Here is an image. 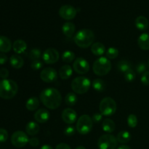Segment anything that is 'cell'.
<instances>
[{
	"label": "cell",
	"instance_id": "b9f144b4",
	"mask_svg": "<svg viewBox=\"0 0 149 149\" xmlns=\"http://www.w3.org/2000/svg\"><path fill=\"white\" fill-rule=\"evenodd\" d=\"M9 77V71L5 68H2L0 69V77L2 79H7Z\"/></svg>",
	"mask_w": 149,
	"mask_h": 149
},
{
	"label": "cell",
	"instance_id": "ac0fdd59",
	"mask_svg": "<svg viewBox=\"0 0 149 149\" xmlns=\"http://www.w3.org/2000/svg\"><path fill=\"white\" fill-rule=\"evenodd\" d=\"M13 49L15 53L21 54L27 49V44L23 39H17L13 43Z\"/></svg>",
	"mask_w": 149,
	"mask_h": 149
},
{
	"label": "cell",
	"instance_id": "5bb4252c",
	"mask_svg": "<svg viewBox=\"0 0 149 149\" xmlns=\"http://www.w3.org/2000/svg\"><path fill=\"white\" fill-rule=\"evenodd\" d=\"M77 113L74 109H65V110H63L62 113V119L63 120V122H65L66 124L68 125H71V124H74V122L77 121Z\"/></svg>",
	"mask_w": 149,
	"mask_h": 149
},
{
	"label": "cell",
	"instance_id": "9c48e42d",
	"mask_svg": "<svg viewBox=\"0 0 149 149\" xmlns=\"http://www.w3.org/2000/svg\"><path fill=\"white\" fill-rule=\"evenodd\" d=\"M29 141V138L27 134L23 131H16L12 135L11 143L16 148H23Z\"/></svg>",
	"mask_w": 149,
	"mask_h": 149
},
{
	"label": "cell",
	"instance_id": "836d02e7",
	"mask_svg": "<svg viewBox=\"0 0 149 149\" xmlns=\"http://www.w3.org/2000/svg\"><path fill=\"white\" fill-rule=\"evenodd\" d=\"M119 55V50L116 48L110 47L106 51V58L109 59H115Z\"/></svg>",
	"mask_w": 149,
	"mask_h": 149
},
{
	"label": "cell",
	"instance_id": "60d3db41",
	"mask_svg": "<svg viewBox=\"0 0 149 149\" xmlns=\"http://www.w3.org/2000/svg\"><path fill=\"white\" fill-rule=\"evenodd\" d=\"M92 119L95 123H98V122H101L102 119H103V115L100 113H95L92 117Z\"/></svg>",
	"mask_w": 149,
	"mask_h": 149
},
{
	"label": "cell",
	"instance_id": "603a6c76",
	"mask_svg": "<svg viewBox=\"0 0 149 149\" xmlns=\"http://www.w3.org/2000/svg\"><path fill=\"white\" fill-rule=\"evenodd\" d=\"M40 128H39V125L35 122H30L26 125V131L27 135L33 136L39 133Z\"/></svg>",
	"mask_w": 149,
	"mask_h": 149
},
{
	"label": "cell",
	"instance_id": "d4e9b609",
	"mask_svg": "<svg viewBox=\"0 0 149 149\" xmlns=\"http://www.w3.org/2000/svg\"><path fill=\"white\" fill-rule=\"evenodd\" d=\"M91 51L95 55H102L106 52V47L101 42H95L93 43L91 46Z\"/></svg>",
	"mask_w": 149,
	"mask_h": 149
},
{
	"label": "cell",
	"instance_id": "d6986e66",
	"mask_svg": "<svg viewBox=\"0 0 149 149\" xmlns=\"http://www.w3.org/2000/svg\"><path fill=\"white\" fill-rule=\"evenodd\" d=\"M138 45L141 49L148 50L149 49V33H143L138 37Z\"/></svg>",
	"mask_w": 149,
	"mask_h": 149
},
{
	"label": "cell",
	"instance_id": "7402d4cb",
	"mask_svg": "<svg viewBox=\"0 0 149 149\" xmlns=\"http://www.w3.org/2000/svg\"><path fill=\"white\" fill-rule=\"evenodd\" d=\"M10 65L16 69H20L23 66L24 64V61H23V58L20 55H13L11 58H10Z\"/></svg>",
	"mask_w": 149,
	"mask_h": 149
},
{
	"label": "cell",
	"instance_id": "484cf974",
	"mask_svg": "<svg viewBox=\"0 0 149 149\" xmlns=\"http://www.w3.org/2000/svg\"><path fill=\"white\" fill-rule=\"evenodd\" d=\"M39 100L36 97H31L26 101V107L29 111H33L36 110L39 108Z\"/></svg>",
	"mask_w": 149,
	"mask_h": 149
},
{
	"label": "cell",
	"instance_id": "ab89813d",
	"mask_svg": "<svg viewBox=\"0 0 149 149\" xmlns=\"http://www.w3.org/2000/svg\"><path fill=\"white\" fill-rule=\"evenodd\" d=\"M141 81L143 85L145 86L149 85V71H146L144 74H143V75L141 76Z\"/></svg>",
	"mask_w": 149,
	"mask_h": 149
},
{
	"label": "cell",
	"instance_id": "8d00e7d4",
	"mask_svg": "<svg viewBox=\"0 0 149 149\" xmlns=\"http://www.w3.org/2000/svg\"><path fill=\"white\" fill-rule=\"evenodd\" d=\"M146 69L147 65L143 62L140 63L136 65V71L138 74H144L146 71Z\"/></svg>",
	"mask_w": 149,
	"mask_h": 149
},
{
	"label": "cell",
	"instance_id": "6da1fadb",
	"mask_svg": "<svg viewBox=\"0 0 149 149\" xmlns=\"http://www.w3.org/2000/svg\"><path fill=\"white\" fill-rule=\"evenodd\" d=\"M41 102L47 109H56L62 103V95L59 90L52 87L45 89L39 95Z\"/></svg>",
	"mask_w": 149,
	"mask_h": 149
},
{
	"label": "cell",
	"instance_id": "7bdbcfd3",
	"mask_svg": "<svg viewBox=\"0 0 149 149\" xmlns=\"http://www.w3.org/2000/svg\"><path fill=\"white\" fill-rule=\"evenodd\" d=\"M29 143L32 147H37L39 145V141L37 138H32L29 139Z\"/></svg>",
	"mask_w": 149,
	"mask_h": 149
},
{
	"label": "cell",
	"instance_id": "8fae6325",
	"mask_svg": "<svg viewBox=\"0 0 149 149\" xmlns=\"http://www.w3.org/2000/svg\"><path fill=\"white\" fill-rule=\"evenodd\" d=\"M77 10L75 7L69 4H65L61 6L59 9V15L63 19L69 20H72L76 17Z\"/></svg>",
	"mask_w": 149,
	"mask_h": 149
},
{
	"label": "cell",
	"instance_id": "2e32d148",
	"mask_svg": "<svg viewBox=\"0 0 149 149\" xmlns=\"http://www.w3.org/2000/svg\"><path fill=\"white\" fill-rule=\"evenodd\" d=\"M13 45L9 38L4 36H0V52L3 53L10 52Z\"/></svg>",
	"mask_w": 149,
	"mask_h": 149
},
{
	"label": "cell",
	"instance_id": "f546056e",
	"mask_svg": "<svg viewBox=\"0 0 149 149\" xmlns=\"http://www.w3.org/2000/svg\"><path fill=\"white\" fill-rule=\"evenodd\" d=\"M65 102L69 106H74L77 102V96L75 93H69L65 97Z\"/></svg>",
	"mask_w": 149,
	"mask_h": 149
},
{
	"label": "cell",
	"instance_id": "e575fe53",
	"mask_svg": "<svg viewBox=\"0 0 149 149\" xmlns=\"http://www.w3.org/2000/svg\"><path fill=\"white\" fill-rule=\"evenodd\" d=\"M125 79L128 82H131V81H133L135 80V77H136V74H135V72L132 69L129 70L128 71L125 73Z\"/></svg>",
	"mask_w": 149,
	"mask_h": 149
},
{
	"label": "cell",
	"instance_id": "ffe728a7",
	"mask_svg": "<svg viewBox=\"0 0 149 149\" xmlns=\"http://www.w3.org/2000/svg\"><path fill=\"white\" fill-rule=\"evenodd\" d=\"M135 23L137 29H139L140 31L146 30L149 26L148 20L145 17V16H138V17L135 19Z\"/></svg>",
	"mask_w": 149,
	"mask_h": 149
},
{
	"label": "cell",
	"instance_id": "74e56055",
	"mask_svg": "<svg viewBox=\"0 0 149 149\" xmlns=\"http://www.w3.org/2000/svg\"><path fill=\"white\" fill-rule=\"evenodd\" d=\"M8 139V132L5 129L0 128V143H4Z\"/></svg>",
	"mask_w": 149,
	"mask_h": 149
},
{
	"label": "cell",
	"instance_id": "7c38bea8",
	"mask_svg": "<svg viewBox=\"0 0 149 149\" xmlns=\"http://www.w3.org/2000/svg\"><path fill=\"white\" fill-rule=\"evenodd\" d=\"M40 78L46 83L53 82L58 78V72L53 68H45L41 71Z\"/></svg>",
	"mask_w": 149,
	"mask_h": 149
},
{
	"label": "cell",
	"instance_id": "d590c367",
	"mask_svg": "<svg viewBox=\"0 0 149 149\" xmlns=\"http://www.w3.org/2000/svg\"><path fill=\"white\" fill-rule=\"evenodd\" d=\"M43 66V63H42V61H40L39 60L37 61H32L31 64V67L33 70L34 71H38V70L41 69Z\"/></svg>",
	"mask_w": 149,
	"mask_h": 149
},
{
	"label": "cell",
	"instance_id": "8992f818",
	"mask_svg": "<svg viewBox=\"0 0 149 149\" xmlns=\"http://www.w3.org/2000/svg\"><path fill=\"white\" fill-rule=\"evenodd\" d=\"M116 103L113 98L110 97H104L100 101L99 105V110L103 116H110L114 114L116 111Z\"/></svg>",
	"mask_w": 149,
	"mask_h": 149
},
{
	"label": "cell",
	"instance_id": "ee69618b",
	"mask_svg": "<svg viewBox=\"0 0 149 149\" xmlns=\"http://www.w3.org/2000/svg\"><path fill=\"white\" fill-rule=\"evenodd\" d=\"M7 61V56L3 52H0V65H4Z\"/></svg>",
	"mask_w": 149,
	"mask_h": 149
},
{
	"label": "cell",
	"instance_id": "44dd1931",
	"mask_svg": "<svg viewBox=\"0 0 149 149\" xmlns=\"http://www.w3.org/2000/svg\"><path fill=\"white\" fill-rule=\"evenodd\" d=\"M60 77L62 79H68L72 76L73 74V69L69 65H64L61 67L58 71Z\"/></svg>",
	"mask_w": 149,
	"mask_h": 149
},
{
	"label": "cell",
	"instance_id": "ba28073f",
	"mask_svg": "<svg viewBox=\"0 0 149 149\" xmlns=\"http://www.w3.org/2000/svg\"><path fill=\"white\" fill-rule=\"evenodd\" d=\"M117 144V139L111 134H105L102 135L97 141V146L99 149H116Z\"/></svg>",
	"mask_w": 149,
	"mask_h": 149
},
{
	"label": "cell",
	"instance_id": "9a60e30c",
	"mask_svg": "<svg viewBox=\"0 0 149 149\" xmlns=\"http://www.w3.org/2000/svg\"><path fill=\"white\" fill-rule=\"evenodd\" d=\"M49 112L45 109H40L34 113V119L39 123H45L49 119Z\"/></svg>",
	"mask_w": 149,
	"mask_h": 149
},
{
	"label": "cell",
	"instance_id": "4316f807",
	"mask_svg": "<svg viewBox=\"0 0 149 149\" xmlns=\"http://www.w3.org/2000/svg\"><path fill=\"white\" fill-rule=\"evenodd\" d=\"M117 141L120 143H127L131 140V135L128 131H121L117 134L116 136Z\"/></svg>",
	"mask_w": 149,
	"mask_h": 149
},
{
	"label": "cell",
	"instance_id": "30bf717a",
	"mask_svg": "<svg viewBox=\"0 0 149 149\" xmlns=\"http://www.w3.org/2000/svg\"><path fill=\"white\" fill-rule=\"evenodd\" d=\"M73 69L79 74H85L90 70V64L84 58H76L73 63Z\"/></svg>",
	"mask_w": 149,
	"mask_h": 149
},
{
	"label": "cell",
	"instance_id": "5b68a950",
	"mask_svg": "<svg viewBox=\"0 0 149 149\" xmlns=\"http://www.w3.org/2000/svg\"><path fill=\"white\" fill-rule=\"evenodd\" d=\"M71 86L74 93L82 95L90 90L91 81L85 77H78L73 79Z\"/></svg>",
	"mask_w": 149,
	"mask_h": 149
},
{
	"label": "cell",
	"instance_id": "4dcf8cb0",
	"mask_svg": "<svg viewBox=\"0 0 149 149\" xmlns=\"http://www.w3.org/2000/svg\"><path fill=\"white\" fill-rule=\"evenodd\" d=\"M75 59V54L71 50H65L62 54V60L66 63L72 62Z\"/></svg>",
	"mask_w": 149,
	"mask_h": 149
},
{
	"label": "cell",
	"instance_id": "cb8c5ba5",
	"mask_svg": "<svg viewBox=\"0 0 149 149\" xmlns=\"http://www.w3.org/2000/svg\"><path fill=\"white\" fill-rule=\"evenodd\" d=\"M102 127L103 130L107 133H111L115 130L116 128V125L115 122L111 119H106L103 120L102 123Z\"/></svg>",
	"mask_w": 149,
	"mask_h": 149
},
{
	"label": "cell",
	"instance_id": "e0dca14e",
	"mask_svg": "<svg viewBox=\"0 0 149 149\" xmlns=\"http://www.w3.org/2000/svg\"><path fill=\"white\" fill-rule=\"evenodd\" d=\"M76 30V26L71 22H66L62 26V31L66 37L71 38L74 34Z\"/></svg>",
	"mask_w": 149,
	"mask_h": 149
},
{
	"label": "cell",
	"instance_id": "f35d334b",
	"mask_svg": "<svg viewBox=\"0 0 149 149\" xmlns=\"http://www.w3.org/2000/svg\"><path fill=\"white\" fill-rule=\"evenodd\" d=\"M75 132H76V130L75 128H74V127L71 126V125L67 126L65 128V130H64V134H65L66 136H68V137L74 135V134H75Z\"/></svg>",
	"mask_w": 149,
	"mask_h": 149
},
{
	"label": "cell",
	"instance_id": "c3c4849f",
	"mask_svg": "<svg viewBox=\"0 0 149 149\" xmlns=\"http://www.w3.org/2000/svg\"><path fill=\"white\" fill-rule=\"evenodd\" d=\"M75 149H86V148H84V146H77Z\"/></svg>",
	"mask_w": 149,
	"mask_h": 149
},
{
	"label": "cell",
	"instance_id": "277c9868",
	"mask_svg": "<svg viewBox=\"0 0 149 149\" xmlns=\"http://www.w3.org/2000/svg\"><path fill=\"white\" fill-rule=\"evenodd\" d=\"M93 71L99 77H103L109 73L111 69V63L106 57H100L93 63Z\"/></svg>",
	"mask_w": 149,
	"mask_h": 149
},
{
	"label": "cell",
	"instance_id": "4fadbf2b",
	"mask_svg": "<svg viewBox=\"0 0 149 149\" xmlns=\"http://www.w3.org/2000/svg\"><path fill=\"white\" fill-rule=\"evenodd\" d=\"M60 55L57 49L54 48H49L44 52L42 55L43 61L47 64H54L59 60Z\"/></svg>",
	"mask_w": 149,
	"mask_h": 149
},
{
	"label": "cell",
	"instance_id": "681fc988",
	"mask_svg": "<svg viewBox=\"0 0 149 149\" xmlns=\"http://www.w3.org/2000/svg\"><path fill=\"white\" fill-rule=\"evenodd\" d=\"M148 67H149V59H148Z\"/></svg>",
	"mask_w": 149,
	"mask_h": 149
},
{
	"label": "cell",
	"instance_id": "52a82bcc",
	"mask_svg": "<svg viewBox=\"0 0 149 149\" xmlns=\"http://www.w3.org/2000/svg\"><path fill=\"white\" fill-rule=\"evenodd\" d=\"M93 126V122L92 118L89 115L84 114L79 118L76 129L81 135H87L92 130Z\"/></svg>",
	"mask_w": 149,
	"mask_h": 149
},
{
	"label": "cell",
	"instance_id": "1f68e13d",
	"mask_svg": "<svg viewBox=\"0 0 149 149\" xmlns=\"http://www.w3.org/2000/svg\"><path fill=\"white\" fill-rule=\"evenodd\" d=\"M41 56H42V52H41L40 49H37V48L32 49L29 52V58L33 61L39 60Z\"/></svg>",
	"mask_w": 149,
	"mask_h": 149
},
{
	"label": "cell",
	"instance_id": "f1b7e54d",
	"mask_svg": "<svg viewBox=\"0 0 149 149\" xmlns=\"http://www.w3.org/2000/svg\"><path fill=\"white\" fill-rule=\"evenodd\" d=\"M93 87L97 92H103L106 88V83L101 79H95L93 81Z\"/></svg>",
	"mask_w": 149,
	"mask_h": 149
},
{
	"label": "cell",
	"instance_id": "bcb514c9",
	"mask_svg": "<svg viewBox=\"0 0 149 149\" xmlns=\"http://www.w3.org/2000/svg\"><path fill=\"white\" fill-rule=\"evenodd\" d=\"M40 149H53L52 146H50L49 145H44L41 147Z\"/></svg>",
	"mask_w": 149,
	"mask_h": 149
},
{
	"label": "cell",
	"instance_id": "3957f363",
	"mask_svg": "<svg viewBox=\"0 0 149 149\" xmlns=\"http://www.w3.org/2000/svg\"><path fill=\"white\" fill-rule=\"evenodd\" d=\"M18 91L17 83L12 79H2L0 81V97L11 99L14 97Z\"/></svg>",
	"mask_w": 149,
	"mask_h": 149
},
{
	"label": "cell",
	"instance_id": "83f0119b",
	"mask_svg": "<svg viewBox=\"0 0 149 149\" xmlns=\"http://www.w3.org/2000/svg\"><path fill=\"white\" fill-rule=\"evenodd\" d=\"M117 68L120 72L125 74V72L128 71L129 70L132 69V65L130 61H126V60H122L119 61L117 63Z\"/></svg>",
	"mask_w": 149,
	"mask_h": 149
},
{
	"label": "cell",
	"instance_id": "f6af8a7d",
	"mask_svg": "<svg viewBox=\"0 0 149 149\" xmlns=\"http://www.w3.org/2000/svg\"><path fill=\"white\" fill-rule=\"evenodd\" d=\"M55 149H71V148L68 144L65 143H59L58 146H57Z\"/></svg>",
	"mask_w": 149,
	"mask_h": 149
},
{
	"label": "cell",
	"instance_id": "7a4b0ae2",
	"mask_svg": "<svg viewBox=\"0 0 149 149\" xmlns=\"http://www.w3.org/2000/svg\"><path fill=\"white\" fill-rule=\"evenodd\" d=\"M95 40L94 32L90 29H81L76 33L74 42L81 48H87L91 47Z\"/></svg>",
	"mask_w": 149,
	"mask_h": 149
},
{
	"label": "cell",
	"instance_id": "d6a6232c",
	"mask_svg": "<svg viewBox=\"0 0 149 149\" xmlns=\"http://www.w3.org/2000/svg\"><path fill=\"white\" fill-rule=\"evenodd\" d=\"M138 117L136 116V115L133 114V113H131L127 117V124L128 126L130 128H135L136 127V126L138 125Z\"/></svg>",
	"mask_w": 149,
	"mask_h": 149
},
{
	"label": "cell",
	"instance_id": "7dc6e473",
	"mask_svg": "<svg viewBox=\"0 0 149 149\" xmlns=\"http://www.w3.org/2000/svg\"><path fill=\"white\" fill-rule=\"evenodd\" d=\"M117 149H131V148H130V147L128 146L122 145L121 146H119Z\"/></svg>",
	"mask_w": 149,
	"mask_h": 149
}]
</instances>
